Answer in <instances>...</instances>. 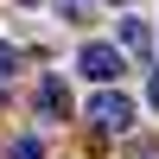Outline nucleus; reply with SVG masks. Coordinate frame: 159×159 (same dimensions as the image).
I'll list each match as a JSON object with an SVG mask.
<instances>
[{"instance_id": "5", "label": "nucleus", "mask_w": 159, "mask_h": 159, "mask_svg": "<svg viewBox=\"0 0 159 159\" xmlns=\"http://www.w3.org/2000/svg\"><path fill=\"white\" fill-rule=\"evenodd\" d=\"M7 159H45V140H38V134H25V140H13V147H7Z\"/></svg>"}, {"instance_id": "3", "label": "nucleus", "mask_w": 159, "mask_h": 159, "mask_svg": "<svg viewBox=\"0 0 159 159\" xmlns=\"http://www.w3.org/2000/svg\"><path fill=\"white\" fill-rule=\"evenodd\" d=\"M38 115H45V121H70V89H64V76H45V83H38Z\"/></svg>"}, {"instance_id": "8", "label": "nucleus", "mask_w": 159, "mask_h": 159, "mask_svg": "<svg viewBox=\"0 0 159 159\" xmlns=\"http://www.w3.org/2000/svg\"><path fill=\"white\" fill-rule=\"evenodd\" d=\"M108 7H127V0H108Z\"/></svg>"}, {"instance_id": "2", "label": "nucleus", "mask_w": 159, "mask_h": 159, "mask_svg": "<svg viewBox=\"0 0 159 159\" xmlns=\"http://www.w3.org/2000/svg\"><path fill=\"white\" fill-rule=\"evenodd\" d=\"M76 70H83L89 83H115V76L127 70V57L115 45H83V51H76Z\"/></svg>"}, {"instance_id": "6", "label": "nucleus", "mask_w": 159, "mask_h": 159, "mask_svg": "<svg viewBox=\"0 0 159 159\" xmlns=\"http://www.w3.org/2000/svg\"><path fill=\"white\" fill-rule=\"evenodd\" d=\"M13 70H19V51H13L7 38H0V76H13Z\"/></svg>"}, {"instance_id": "1", "label": "nucleus", "mask_w": 159, "mask_h": 159, "mask_svg": "<svg viewBox=\"0 0 159 159\" xmlns=\"http://www.w3.org/2000/svg\"><path fill=\"white\" fill-rule=\"evenodd\" d=\"M89 121H96L102 134H127V127H134V102H127L121 89H102V96H89Z\"/></svg>"}, {"instance_id": "4", "label": "nucleus", "mask_w": 159, "mask_h": 159, "mask_svg": "<svg viewBox=\"0 0 159 159\" xmlns=\"http://www.w3.org/2000/svg\"><path fill=\"white\" fill-rule=\"evenodd\" d=\"M121 51H140V57H147L153 51V25L147 19H121Z\"/></svg>"}, {"instance_id": "7", "label": "nucleus", "mask_w": 159, "mask_h": 159, "mask_svg": "<svg viewBox=\"0 0 159 159\" xmlns=\"http://www.w3.org/2000/svg\"><path fill=\"white\" fill-rule=\"evenodd\" d=\"M147 102H153V108H159V76H153V83H147Z\"/></svg>"}]
</instances>
